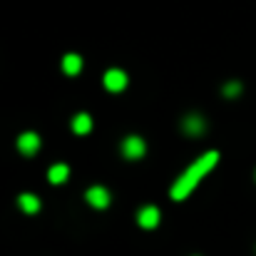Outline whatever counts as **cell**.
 <instances>
[{"mask_svg": "<svg viewBox=\"0 0 256 256\" xmlns=\"http://www.w3.org/2000/svg\"><path fill=\"white\" fill-rule=\"evenodd\" d=\"M219 162V152H206L204 157H199L189 170L184 172L176 182H174V186H172V199H176V202H182V199H186L189 194H192V189L204 179V174L212 170L214 164Z\"/></svg>", "mask_w": 256, "mask_h": 256, "instance_id": "obj_1", "label": "cell"}, {"mask_svg": "<svg viewBox=\"0 0 256 256\" xmlns=\"http://www.w3.org/2000/svg\"><path fill=\"white\" fill-rule=\"evenodd\" d=\"M144 152H147V147H144V140H140V137H127L122 144V154L127 160H140V157H144Z\"/></svg>", "mask_w": 256, "mask_h": 256, "instance_id": "obj_2", "label": "cell"}, {"mask_svg": "<svg viewBox=\"0 0 256 256\" xmlns=\"http://www.w3.org/2000/svg\"><path fill=\"white\" fill-rule=\"evenodd\" d=\"M85 199L94 206V209H104V206H110V192L104 189V186H90L85 194Z\"/></svg>", "mask_w": 256, "mask_h": 256, "instance_id": "obj_3", "label": "cell"}, {"mask_svg": "<svg viewBox=\"0 0 256 256\" xmlns=\"http://www.w3.org/2000/svg\"><path fill=\"white\" fill-rule=\"evenodd\" d=\"M18 150H20L25 157L35 154V152L40 150V137H38L35 132H25V134H20V140H18Z\"/></svg>", "mask_w": 256, "mask_h": 256, "instance_id": "obj_4", "label": "cell"}, {"mask_svg": "<svg viewBox=\"0 0 256 256\" xmlns=\"http://www.w3.org/2000/svg\"><path fill=\"white\" fill-rule=\"evenodd\" d=\"M137 222L142 229H154L160 224V209L157 206H142L137 214Z\"/></svg>", "mask_w": 256, "mask_h": 256, "instance_id": "obj_5", "label": "cell"}, {"mask_svg": "<svg viewBox=\"0 0 256 256\" xmlns=\"http://www.w3.org/2000/svg\"><path fill=\"white\" fill-rule=\"evenodd\" d=\"M104 87H107L110 92L124 90V87H127V75H124L122 70H107V72H104Z\"/></svg>", "mask_w": 256, "mask_h": 256, "instance_id": "obj_6", "label": "cell"}, {"mask_svg": "<svg viewBox=\"0 0 256 256\" xmlns=\"http://www.w3.org/2000/svg\"><path fill=\"white\" fill-rule=\"evenodd\" d=\"M62 70H65L68 75H78V72L82 70L80 55H65V58H62Z\"/></svg>", "mask_w": 256, "mask_h": 256, "instance_id": "obj_7", "label": "cell"}, {"mask_svg": "<svg viewBox=\"0 0 256 256\" xmlns=\"http://www.w3.org/2000/svg\"><path fill=\"white\" fill-rule=\"evenodd\" d=\"M20 209L22 212H28V214H35L38 209H40V199L35 196V194H20Z\"/></svg>", "mask_w": 256, "mask_h": 256, "instance_id": "obj_8", "label": "cell"}, {"mask_svg": "<svg viewBox=\"0 0 256 256\" xmlns=\"http://www.w3.org/2000/svg\"><path fill=\"white\" fill-rule=\"evenodd\" d=\"M184 132H189V134H202V132H204V120H202L199 114L186 117V120H184Z\"/></svg>", "mask_w": 256, "mask_h": 256, "instance_id": "obj_9", "label": "cell"}, {"mask_svg": "<svg viewBox=\"0 0 256 256\" xmlns=\"http://www.w3.org/2000/svg\"><path fill=\"white\" fill-rule=\"evenodd\" d=\"M68 176H70V170H68L65 164H55V167H50V172H48V179H50L52 184H62Z\"/></svg>", "mask_w": 256, "mask_h": 256, "instance_id": "obj_10", "label": "cell"}, {"mask_svg": "<svg viewBox=\"0 0 256 256\" xmlns=\"http://www.w3.org/2000/svg\"><path fill=\"white\" fill-rule=\"evenodd\" d=\"M72 130L78 132V134H87L90 130H92V120H90V114H78L75 120H72Z\"/></svg>", "mask_w": 256, "mask_h": 256, "instance_id": "obj_11", "label": "cell"}, {"mask_svg": "<svg viewBox=\"0 0 256 256\" xmlns=\"http://www.w3.org/2000/svg\"><path fill=\"white\" fill-rule=\"evenodd\" d=\"M239 92H242V85H239V82H229V85L224 87V94H226V97H234V94H239Z\"/></svg>", "mask_w": 256, "mask_h": 256, "instance_id": "obj_12", "label": "cell"}]
</instances>
